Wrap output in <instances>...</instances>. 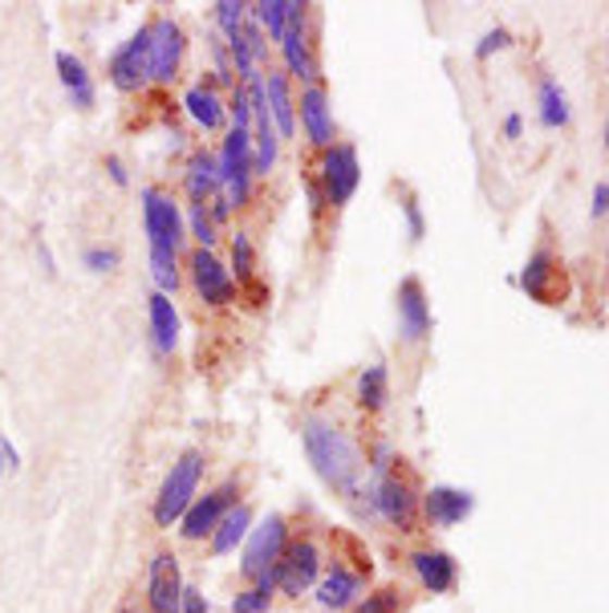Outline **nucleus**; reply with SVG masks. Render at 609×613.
I'll return each mask as SVG.
<instances>
[{"mask_svg": "<svg viewBox=\"0 0 609 613\" xmlns=\"http://www.w3.org/2000/svg\"><path fill=\"white\" fill-rule=\"evenodd\" d=\"M304 435V451H309V463L318 467V476L337 488L341 496H358L362 491L365 476V455L362 447L353 443L346 430L330 423V418H309L301 427Z\"/></svg>", "mask_w": 609, "mask_h": 613, "instance_id": "obj_1", "label": "nucleus"}, {"mask_svg": "<svg viewBox=\"0 0 609 613\" xmlns=\"http://www.w3.org/2000/svg\"><path fill=\"white\" fill-rule=\"evenodd\" d=\"M203 467H208L203 451H183L179 460L171 463L167 479H163V488L154 496V524H159V528H171V524L183 521V512L196 500Z\"/></svg>", "mask_w": 609, "mask_h": 613, "instance_id": "obj_2", "label": "nucleus"}, {"mask_svg": "<svg viewBox=\"0 0 609 613\" xmlns=\"http://www.w3.org/2000/svg\"><path fill=\"white\" fill-rule=\"evenodd\" d=\"M321 577V549L318 540L309 537H289L285 552H281V561L273 565V581H276V593H285V598H301L309 593Z\"/></svg>", "mask_w": 609, "mask_h": 613, "instance_id": "obj_3", "label": "nucleus"}, {"mask_svg": "<svg viewBox=\"0 0 609 613\" xmlns=\"http://www.w3.org/2000/svg\"><path fill=\"white\" fill-rule=\"evenodd\" d=\"M370 500L378 508V516L386 524H395L398 533H414V521H419V491H414L411 476H398L390 467H382L374 488H370Z\"/></svg>", "mask_w": 609, "mask_h": 613, "instance_id": "obj_4", "label": "nucleus"}, {"mask_svg": "<svg viewBox=\"0 0 609 613\" xmlns=\"http://www.w3.org/2000/svg\"><path fill=\"white\" fill-rule=\"evenodd\" d=\"M362 184V167H358V151L346 147V142H334L321 151V167H318V191L330 208H341L350 203V196Z\"/></svg>", "mask_w": 609, "mask_h": 613, "instance_id": "obj_5", "label": "nucleus"}, {"mask_svg": "<svg viewBox=\"0 0 609 613\" xmlns=\"http://www.w3.org/2000/svg\"><path fill=\"white\" fill-rule=\"evenodd\" d=\"M276 46H281V58H285V77H297L304 86H321L313 41H309V13H304L301 0H293L289 25H285V37Z\"/></svg>", "mask_w": 609, "mask_h": 613, "instance_id": "obj_6", "label": "nucleus"}, {"mask_svg": "<svg viewBox=\"0 0 609 613\" xmlns=\"http://www.w3.org/2000/svg\"><path fill=\"white\" fill-rule=\"evenodd\" d=\"M289 545V521L273 512V516H264L257 528H248V537H244V577H252L257 581L260 573H269V568L281 561V552Z\"/></svg>", "mask_w": 609, "mask_h": 613, "instance_id": "obj_7", "label": "nucleus"}, {"mask_svg": "<svg viewBox=\"0 0 609 613\" xmlns=\"http://www.w3.org/2000/svg\"><path fill=\"white\" fill-rule=\"evenodd\" d=\"M236 496H240V484H236V479H224V484H220V488H212L208 496L191 500V508L183 512V521H179L183 540H203V537H212L215 524L224 521L232 508H236Z\"/></svg>", "mask_w": 609, "mask_h": 613, "instance_id": "obj_8", "label": "nucleus"}, {"mask_svg": "<svg viewBox=\"0 0 609 613\" xmlns=\"http://www.w3.org/2000/svg\"><path fill=\"white\" fill-rule=\"evenodd\" d=\"M142 220H147L151 248H159V252H179L183 215H179V203L171 200L167 191H159V187H147V191H142Z\"/></svg>", "mask_w": 609, "mask_h": 613, "instance_id": "obj_9", "label": "nucleus"}, {"mask_svg": "<svg viewBox=\"0 0 609 613\" xmlns=\"http://www.w3.org/2000/svg\"><path fill=\"white\" fill-rule=\"evenodd\" d=\"M110 82H114L122 93H135L151 82V25H142V29L110 58Z\"/></svg>", "mask_w": 609, "mask_h": 613, "instance_id": "obj_10", "label": "nucleus"}, {"mask_svg": "<svg viewBox=\"0 0 609 613\" xmlns=\"http://www.w3.org/2000/svg\"><path fill=\"white\" fill-rule=\"evenodd\" d=\"M187 268H191V285H196L199 301H208V305H215V309H224V305L236 301L240 285L232 280V273L224 268V264L215 261V252L196 248V252H191V261H187Z\"/></svg>", "mask_w": 609, "mask_h": 613, "instance_id": "obj_11", "label": "nucleus"}, {"mask_svg": "<svg viewBox=\"0 0 609 613\" xmlns=\"http://www.w3.org/2000/svg\"><path fill=\"white\" fill-rule=\"evenodd\" d=\"M183 577L175 552H154L147 573V613H179Z\"/></svg>", "mask_w": 609, "mask_h": 613, "instance_id": "obj_12", "label": "nucleus"}, {"mask_svg": "<svg viewBox=\"0 0 609 613\" xmlns=\"http://www.w3.org/2000/svg\"><path fill=\"white\" fill-rule=\"evenodd\" d=\"M183 29L171 21V16H159L151 25V82L159 86H171L175 74H179V62H183Z\"/></svg>", "mask_w": 609, "mask_h": 613, "instance_id": "obj_13", "label": "nucleus"}, {"mask_svg": "<svg viewBox=\"0 0 609 613\" xmlns=\"http://www.w3.org/2000/svg\"><path fill=\"white\" fill-rule=\"evenodd\" d=\"M297 114H301V130L313 147H334L337 126H334V110H330V98H325V86H304L301 98H297Z\"/></svg>", "mask_w": 609, "mask_h": 613, "instance_id": "obj_14", "label": "nucleus"}, {"mask_svg": "<svg viewBox=\"0 0 609 613\" xmlns=\"http://www.w3.org/2000/svg\"><path fill=\"white\" fill-rule=\"evenodd\" d=\"M362 589H365V573L346 568V565H334L318 581V605L321 610H330V613L353 610L358 598H362Z\"/></svg>", "mask_w": 609, "mask_h": 613, "instance_id": "obj_15", "label": "nucleus"}, {"mask_svg": "<svg viewBox=\"0 0 609 613\" xmlns=\"http://www.w3.org/2000/svg\"><path fill=\"white\" fill-rule=\"evenodd\" d=\"M260 90H264V107L273 118L276 135L293 138L297 135V98H293V82L281 70H269V77H260Z\"/></svg>", "mask_w": 609, "mask_h": 613, "instance_id": "obj_16", "label": "nucleus"}, {"mask_svg": "<svg viewBox=\"0 0 609 613\" xmlns=\"http://www.w3.org/2000/svg\"><path fill=\"white\" fill-rule=\"evenodd\" d=\"M419 508H423V516L431 528H456L459 521H468L472 516V491H459V488H431L419 500Z\"/></svg>", "mask_w": 609, "mask_h": 613, "instance_id": "obj_17", "label": "nucleus"}, {"mask_svg": "<svg viewBox=\"0 0 609 613\" xmlns=\"http://www.w3.org/2000/svg\"><path fill=\"white\" fill-rule=\"evenodd\" d=\"M398 325H402L407 341H423L431 334V305H426V292L414 276L398 285Z\"/></svg>", "mask_w": 609, "mask_h": 613, "instance_id": "obj_18", "label": "nucleus"}, {"mask_svg": "<svg viewBox=\"0 0 609 613\" xmlns=\"http://www.w3.org/2000/svg\"><path fill=\"white\" fill-rule=\"evenodd\" d=\"M411 565H414V577H419V585H423V589H431V593H451V589H456L459 565L443 549L411 552Z\"/></svg>", "mask_w": 609, "mask_h": 613, "instance_id": "obj_19", "label": "nucleus"}, {"mask_svg": "<svg viewBox=\"0 0 609 613\" xmlns=\"http://www.w3.org/2000/svg\"><path fill=\"white\" fill-rule=\"evenodd\" d=\"M183 107L191 114V123L203 126L208 135L228 126V98H220L215 86H191V90L183 93Z\"/></svg>", "mask_w": 609, "mask_h": 613, "instance_id": "obj_20", "label": "nucleus"}, {"mask_svg": "<svg viewBox=\"0 0 609 613\" xmlns=\"http://www.w3.org/2000/svg\"><path fill=\"white\" fill-rule=\"evenodd\" d=\"M183 184H187V196H191V203H212L215 196H220V171H215L212 154H203V151L191 154Z\"/></svg>", "mask_w": 609, "mask_h": 613, "instance_id": "obj_21", "label": "nucleus"}, {"mask_svg": "<svg viewBox=\"0 0 609 613\" xmlns=\"http://www.w3.org/2000/svg\"><path fill=\"white\" fill-rule=\"evenodd\" d=\"M151 341L159 353H171L175 346H179V313H175V305H171V297H163V292H154L151 297Z\"/></svg>", "mask_w": 609, "mask_h": 613, "instance_id": "obj_22", "label": "nucleus"}, {"mask_svg": "<svg viewBox=\"0 0 609 613\" xmlns=\"http://www.w3.org/2000/svg\"><path fill=\"white\" fill-rule=\"evenodd\" d=\"M58 74H61V86L70 93V102L77 110H90L94 107V82H90V70L82 65V58L74 53H58Z\"/></svg>", "mask_w": 609, "mask_h": 613, "instance_id": "obj_23", "label": "nucleus"}, {"mask_svg": "<svg viewBox=\"0 0 609 613\" xmlns=\"http://www.w3.org/2000/svg\"><path fill=\"white\" fill-rule=\"evenodd\" d=\"M248 528H252V512H248V504H236L224 516V521L215 524L212 533V552L215 556H228V552H236V545H244V537H248Z\"/></svg>", "mask_w": 609, "mask_h": 613, "instance_id": "obj_24", "label": "nucleus"}, {"mask_svg": "<svg viewBox=\"0 0 609 613\" xmlns=\"http://www.w3.org/2000/svg\"><path fill=\"white\" fill-rule=\"evenodd\" d=\"M557 257L552 252H536V257H529V264H524V273H520V285L533 292L536 301H552V280H557Z\"/></svg>", "mask_w": 609, "mask_h": 613, "instance_id": "obj_25", "label": "nucleus"}, {"mask_svg": "<svg viewBox=\"0 0 609 613\" xmlns=\"http://www.w3.org/2000/svg\"><path fill=\"white\" fill-rule=\"evenodd\" d=\"M252 9V21L257 29L269 37V41H281L285 37V25H289V9L293 0H260V4H248Z\"/></svg>", "mask_w": 609, "mask_h": 613, "instance_id": "obj_26", "label": "nucleus"}, {"mask_svg": "<svg viewBox=\"0 0 609 613\" xmlns=\"http://www.w3.org/2000/svg\"><path fill=\"white\" fill-rule=\"evenodd\" d=\"M386 395H390V374L386 366H365L358 374V402L365 411H382L386 406Z\"/></svg>", "mask_w": 609, "mask_h": 613, "instance_id": "obj_27", "label": "nucleus"}, {"mask_svg": "<svg viewBox=\"0 0 609 613\" xmlns=\"http://www.w3.org/2000/svg\"><path fill=\"white\" fill-rule=\"evenodd\" d=\"M540 123L552 126V130L569 123V98H564V90L557 82H545V86H540Z\"/></svg>", "mask_w": 609, "mask_h": 613, "instance_id": "obj_28", "label": "nucleus"}, {"mask_svg": "<svg viewBox=\"0 0 609 613\" xmlns=\"http://www.w3.org/2000/svg\"><path fill=\"white\" fill-rule=\"evenodd\" d=\"M402 610H407V598H402V589H395V585L374 589V593L358 598V605H353V613H402Z\"/></svg>", "mask_w": 609, "mask_h": 613, "instance_id": "obj_29", "label": "nucleus"}, {"mask_svg": "<svg viewBox=\"0 0 609 613\" xmlns=\"http://www.w3.org/2000/svg\"><path fill=\"white\" fill-rule=\"evenodd\" d=\"M151 276H154V289L163 292V297L179 289V264H175V252H159V248H151Z\"/></svg>", "mask_w": 609, "mask_h": 613, "instance_id": "obj_30", "label": "nucleus"}, {"mask_svg": "<svg viewBox=\"0 0 609 613\" xmlns=\"http://www.w3.org/2000/svg\"><path fill=\"white\" fill-rule=\"evenodd\" d=\"M232 268H236V285L240 280H257V252H252V240L244 236V232H236L232 236Z\"/></svg>", "mask_w": 609, "mask_h": 613, "instance_id": "obj_31", "label": "nucleus"}, {"mask_svg": "<svg viewBox=\"0 0 609 613\" xmlns=\"http://www.w3.org/2000/svg\"><path fill=\"white\" fill-rule=\"evenodd\" d=\"M244 21H248V4H240V0H220L215 4V25L224 33V41H232L244 29Z\"/></svg>", "mask_w": 609, "mask_h": 613, "instance_id": "obj_32", "label": "nucleus"}, {"mask_svg": "<svg viewBox=\"0 0 609 613\" xmlns=\"http://www.w3.org/2000/svg\"><path fill=\"white\" fill-rule=\"evenodd\" d=\"M187 228H191V236L199 240L203 252H212L215 248V224H212V215H208V203H191V212H187Z\"/></svg>", "mask_w": 609, "mask_h": 613, "instance_id": "obj_33", "label": "nucleus"}, {"mask_svg": "<svg viewBox=\"0 0 609 613\" xmlns=\"http://www.w3.org/2000/svg\"><path fill=\"white\" fill-rule=\"evenodd\" d=\"M228 118H232V130H252V98H248V86H232Z\"/></svg>", "mask_w": 609, "mask_h": 613, "instance_id": "obj_34", "label": "nucleus"}, {"mask_svg": "<svg viewBox=\"0 0 609 613\" xmlns=\"http://www.w3.org/2000/svg\"><path fill=\"white\" fill-rule=\"evenodd\" d=\"M273 610V593L269 589H244V593H236V601H232V613H269Z\"/></svg>", "mask_w": 609, "mask_h": 613, "instance_id": "obj_35", "label": "nucleus"}, {"mask_svg": "<svg viewBox=\"0 0 609 613\" xmlns=\"http://www.w3.org/2000/svg\"><path fill=\"white\" fill-rule=\"evenodd\" d=\"M86 268L90 273H110V268H119V252L114 248H90L86 252Z\"/></svg>", "mask_w": 609, "mask_h": 613, "instance_id": "obj_36", "label": "nucleus"}, {"mask_svg": "<svg viewBox=\"0 0 609 613\" xmlns=\"http://www.w3.org/2000/svg\"><path fill=\"white\" fill-rule=\"evenodd\" d=\"M179 613H212V610H208V598H203L199 589H191V585H183Z\"/></svg>", "mask_w": 609, "mask_h": 613, "instance_id": "obj_37", "label": "nucleus"}, {"mask_svg": "<svg viewBox=\"0 0 609 613\" xmlns=\"http://www.w3.org/2000/svg\"><path fill=\"white\" fill-rule=\"evenodd\" d=\"M504 46H508V29H492V33L484 37V41L475 46V58H487L492 49H504Z\"/></svg>", "mask_w": 609, "mask_h": 613, "instance_id": "obj_38", "label": "nucleus"}, {"mask_svg": "<svg viewBox=\"0 0 609 613\" xmlns=\"http://www.w3.org/2000/svg\"><path fill=\"white\" fill-rule=\"evenodd\" d=\"M402 208H407V224H411V236L419 240V236H423V212H419V203H414V200H407Z\"/></svg>", "mask_w": 609, "mask_h": 613, "instance_id": "obj_39", "label": "nucleus"}, {"mask_svg": "<svg viewBox=\"0 0 609 613\" xmlns=\"http://www.w3.org/2000/svg\"><path fill=\"white\" fill-rule=\"evenodd\" d=\"M606 200H609V187L597 184L594 187V220H601V215H606Z\"/></svg>", "mask_w": 609, "mask_h": 613, "instance_id": "obj_40", "label": "nucleus"}, {"mask_svg": "<svg viewBox=\"0 0 609 613\" xmlns=\"http://www.w3.org/2000/svg\"><path fill=\"white\" fill-rule=\"evenodd\" d=\"M107 171H110V179L119 187H126V167H122V159H107Z\"/></svg>", "mask_w": 609, "mask_h": 613, "instance_id": "obj_41", "label": "nucleus"}, {"mask_svg": "<svg viewBox=\"0 0 609 613\" xmlns=\"http://www.w3.org/2000/svg\"><path fill=\"white\" fill-rule=\"evenodd\" d=\"M504 135H508V138L524 135V123H520V114H508V118H504Z\"/></svg>", "mask_w": 609, "mask_h": 613, "instance_id": "obj_42", "label": "nucleus"}, {"mask_svg": "<svg viewBox=\"0 0 609 613\" xmlns=\"http://www.w3.org/2000/svg\"><path fill=\"white\" fill-rule=\"evenodd\" d=\"M130 613H138V610H130Z\"/></svg>", "mask_w": 609, "mask_h": 613, "instance_id": "obj_43", "label": "nucleus"}]
</instances>
